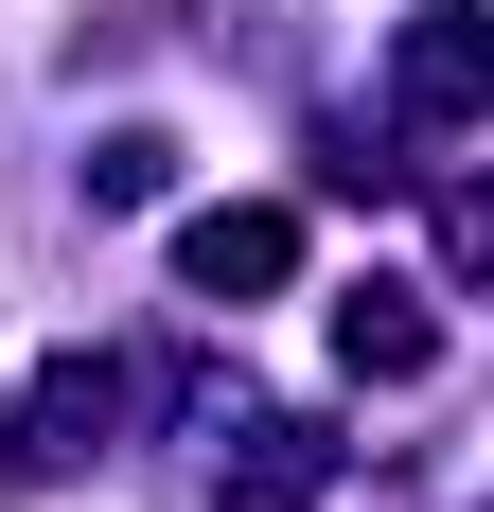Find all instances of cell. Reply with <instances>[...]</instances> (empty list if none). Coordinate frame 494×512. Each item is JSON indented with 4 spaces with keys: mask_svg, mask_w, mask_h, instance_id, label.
Segmentation results:
<instances>
[{
    "mask_svg": "<svg viewBox=\"0 0 494 512\" xmlns=\"http://www.w3.org/2000/svg\"><path fill=\"white\" fill-rule=\"evenodd\" d=\"M406 106H424V124H477L494 106V18H424V36H406Z\"/></svg>",
    "mask_w": 494,
    "mask_h": 512,
    "instance_id": "obj_2",
    "label": "cell"
},
{
    "mask_svg": "<svg viewBox=\"0 0 494 512\" xmlns=\"http://www.w3.org/2000/svg\"><path fill=\"white\" fill-rule=\"evenodd\" d=\"M336 354H353V371H389V389H406V371L442 354V336H424L406 301H336Z\"/></svg>",
    "mask_w": 494,
    "mask_h": 512,
    "instance_id": "obj_3",
    "label": "cell"
},
{
    "mask_svg": "<svg viewBox=\"0 0 494 512\" xmlns=\"http://www.w3.org/2000/svg\"><path fill=\"white\" fill-rule=\"evenodd\" d=\"M177 265H195L212 301H247V283H283V265H300V212H195Z\"/></svg>",
    "mask_w": 494,
    "mask_h": 512,
    "instance_id": "obj_1",
    "label": "cell"
}]
</instances>
